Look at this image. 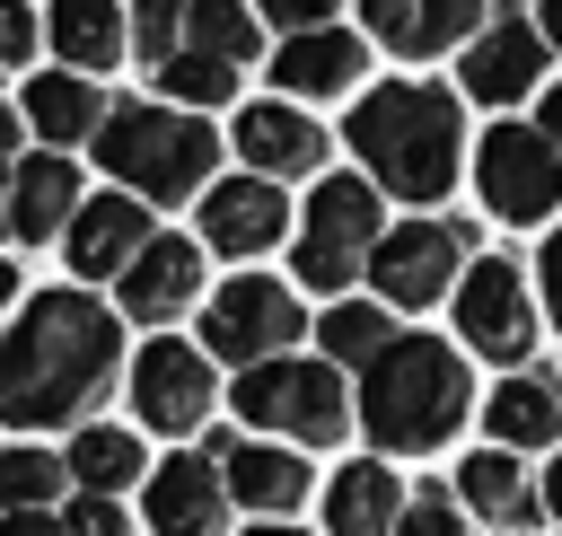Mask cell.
<instances>
[{"label": "cell", "mask_w": 562, "mask_h": 536, "mask_svg": "<svg viewBox=\"0 0 562 536\" xmlns=\"http://www.w3.org/2000/svg\"><path fill=\"white\" fill-rule=\"evenodd\" d=\"M123 369V325L114 308L79 299V290H44L18 308L9 325V351H0V413L18 431H53V422H79L105 404ZM88 431V422H79Z\"/></svg>", "instance_id": "1"}, {"label": "cell", "mask_w": 562, "mask_h": 536, "mask_svg": "<svg viewBox=\"0 0 562 536\" xmlns=\"http://www.w3.org/2000/svg\"><path fill=\"white\" fill-rule=\"evenodd\" d=\"M457 97L430 88V79H386L351 105V149L369 167L378 193H404V202H439L457 185Z\"/></svg>", "instance_id": "2"}, {"label": "cell", "mask_w": 562, "mask_h": 536, "mask_svg": "<svg viewBox=\"0 0 562 536\" xmlns=\"http://www.w3.org/2000/svg\"><path fill=\"white\" fill-rule=\"evenodd\" d=\"M474 413V378H465V351L457 343H430V334H404L378 369H360V431L386 448V457H430L465 431Z\"/></svg>", "instance_id": "3"}, {"label": "cell", "mask_w": 562, "mask_h": 536, "mask_svg": "<svg viewBox=\"0 0 562 536\" xmlns=\"http://www.w3.org/2000/svg\"><path fill=\"white\" fill-rule=\"evenodd\" d=\"M97 158L140 202H184L211 176V123L202 114H176V105H114L105 132H97Z\"/></svg>", "instance_id": "4"}, {"label": "cell", "mask_w": 562, "mask_h": 536, "mask_svg": "<svg viewBox=\"0 0 562 536\" xmlns=\"http://www.w3.org/2000/svg\"><path fill=\"white\" fill-rule=\"evenodd\" d=\"M237 422L246 431H272V439H299V448H325L351 431V387L334 360H263V369H237Z\"/></svg>", "instance_id": "5"}, {"label": "cell", "mask_w": 562, "mask_h": 536, "mask_svg": "<svg viewBox=\"0 0 562 536\" xmlns=\"http://www.w3.org/2000/svg\"><path fill=\"white\" fill-rule=\"evenodd\" d=\"M378 237H386L378 185H360V176L316 185V202H307V220H299V281H307V290H351V272H369Z\"/></svg>", "instance_id": "6"}, {"label": "cell", "mask_w": 562, "mask_h": 536, "mask_svg": "<svg viewBox=\"0 0 562 536\" xmlns=\"http://www.w3.org/2000/svg\"><path fill=\"white\" fill-rule=\"evenodd\" d=\"M474 193H483L492 220L536 228V220H553V202H562V149H553L544 132H527V123H492L483 149H474Z\"/></svg>", "instance_id": "7"}, {"label": "cell", "mask_w": 562, "mask_h": 536, "mask_svg": "<svg viewBox=\"0 0 562 536\" xmlns=\"http://www.w3.org/2000/svg\"><path fill=\"white\" fill-rule=\"evenodd\" d=\"M465 246H474L465 220H404V228L378 237V255H369V290H378L386 308L457 299V281H465Z\"/></svg>", "instance_id": "8"}, {"label": "cell", "mask_w": 562, "mask_h": 536, "mask_svg": "<svg viewBox=\"0 0 562 536\" xmlns=\"http://www.w3.org/2000/svg\"><path fill=\"white\" fill-rule=\"evenodd\" d=\"M299 334H307V316H299L290 281H272V272H237V281L211 299V325H202V343H211L220 360H237V369L290 360Z\"/></svg>", "instance_id": "9"}, {"label": "cell", "mask_w": 562, "mask_h": 536, "mask_svg": "<svg viewBox=\"0 0 562 536\" xmlns=\"http://www.w3.org/2000/svg\"><path fill=\"white\" fill-rule=\"evenodd\" d=\"M457 343L518 369L536 351V299H527V272L501 264V255H474L465 281H457Z\"/></svg>", "instance_id": "10"}, {"label": "cell", "mask_w": 562, "mask_h": 536, "mask_svg": "<svg viewBox=\"0 0 562 536\" xmlns=\"http://www.w3.org/2000/svg\"><path fill=\"white\" fill-rule=\"evenodd\" d=\"M140 518H149V536H228V466L211 448H184V457L149 466Z\"/></svg>", "instance_id": "11"}, {"label": "cell", "mask_w": 562, "mask_h": 536, "mask_svg": "<svg viewBox=\"0 0 562 536\" xmlns=\"http://www.w3.org/2000/svg\"><path fill=\"white\" fill-rule=\"evenodd\" d=\"M132 413L149 431H202V413H211V360L193 343H140V360H132Z\"/></svg>", "instance_id": "12"}, {"label": "cell", "mask_w": 562, "mask_h": 536, "mask_svg": "<svg viewBox=\"0 0 562 536\" xmlns=\"http://www.w3.org/2000/svg\"><path fill=\"white\" fill-rule=\"evenodd\" d=\"M448 483H457V501H465L492 536H527L536 518H553V510H544V483L518 466V448H474V457H457Z\"/></svg>", "instance_id": "13"}, {"label": "cell", "mask_w": 562, "mask_h": 536, "mask_svg": "<svg viewBox=\"0 0 562 536\" xmlns=\"http://www.w3.org/2000/svg\"><path fill=\"white\" fill-rule=\"evenodd\" d=\"M544 26L536 18H492L474 44H465V97H483V105H518L527 88H536V70H544Z\"/></svg>", "instance_id": "14"}, {"label": "cell", "mask_w": 562, "mask_h": 536, "mask_svg": "<svg viewBox=\"0 0 562 536\" xmlns=\"http://www.w3.org/2000/svg\"><path fill=\"white\" fill-rule=\"evenodd\" d=\"M114 299H123L132 325H167V316H184V308L202 299V246H193V237H149L140 264L114 281Z\"/></svg>", "instance_id": "15"}, {"label": "cell", "mask_w": 562, "mask_h": 536, "mask_svg": "<svg viewBox=\"0 0 562 536\" xmlns=\"http://www.w3.org/2000/svg\"><path fill=\"white\" fill-rule=\"evenodd\" d=\"M220 466H228V501L255 510V518H290L316 492V474H307V457L290 439H228Z\"/></svg>", "instance_id": "16"}, {"label": "cell", "mask_w": 562, "mask_h": 536, "mask_svg": "<svg viewBox=\"0 0 562 536\" xmlns=\"http://www.w3.org/2000/svg\"><path fill=\"white\" fill-rule=\"evenodd\" d=\"M149 246V202L140 193H97L79 220H70V272L88 281H123Z\"/></svg>", "instance_id": "17"}, {"label": "cell", "mask_w": 562, "mask_h": 536, "mask_svg": "<svg viewBox=\"0 0 562 536\" xmlns=\"http://www.w3.org/2000/svg\"><path fill=\"white\" fill-rule=\"evenodd\" d=\"M281 228H290V202L272 176H237V185L202 193V237L220 255H263V246H281Z\"/></svg>", "instance_id": "18"}, {"label": "cell", "mask_w": 562, "mask_h": 536, "mask_svg": "<svg viewBox=\"0 0 562 536\" xmlns=\"http://www.w3.org/2000/svg\"><path fill=\"white\" fill-rule=\"evenodd\" d=\"M79 211H88V202H79V167H70L61 149H35V158L9 167V228H18L26 246H44L53 228L70 237Z\"/></svg>", "instance_id": "19"}, {"label": "cell", "mask_w": 562, "mask_h": 536, "mask_svg": "<svg viewBox=\"0 0 562 536\" xmlns=\"http://www.w3.org/2000/svg\"><path fill=\"white\" fill-rule=\"evenodd\" d=\"M413 510V492L395 483L386 457H351L334 483H325V536H395Z\"/></svg>", "instance_id": "20"}, {"label": "cell", "mask_w": 562, "mask_h": 536, "mask_svg": "<svg viewBox=\"0 0 562 536\" xmlns=\"http://www.w3.org/2000/svg\"><path fill=\"white\" fill-rule=\"evenodd\" d=\"M360 18H369V35H378L386 53L430 62V53H448L457 35H474L483 0H360Z\"/></svg>", "instance_id": "21"}, {"label": "cell", "mask_w": 562, "mask_h": 536, "mask_svg": "<svg viewBox=\"0 0 562 536\" xmlns=\"http://www.w3.org/2000/svg\"><path fill=\"white\" fill-rule=\"evenodd\" d=\"M492 422V448H562V378L544 369H509L483 404Z\"/></svg>", "instance_id": "22"}, {"label": "cell", "mask_w": 562, "mask_h": 536, "mask_svg": "<svg viewBox=\"0 0 562 536\" xmlns=\"http://www.w3.org/2000/svg\"><path fill=\"white\" fill-rule=\"evenodd\" d=\"M237 149H246L255 176H307V167H325V132L299 105H281V97L237 114Z\"/></svg>", "instance_id": "23"}, {"label": "cell", "mask_w": 562, "mask_h": 536, "mask_svg": "<svg viewBox=\"0 0 562 536\" xmlns=\"http://www.w3.org/2000/svg\"><path fill=\"white\" fill-rule=\"evenodd\" d=\"M18 114H26V132H44L53 149H70V141H97L114 105L88 88V70H53V79H26Z\"/></svg>", "instance_id": "24"}, {"label": "cell", "mask_w": 562, "mask_h": 536, "mask_svg": "<svg viewBox=\"0 0 562 536\" xmlns=\"http://www.w3.org/2000/svg\"><path fill=\"white\" fill-rule=\"evenodd\" d=\"M360 62H369V44H351L342 26H316V35H290V44L272 53V79H281L290 97H342V88L360 79Z\"/></svg>", "instance_id": "25"}, {"label": "cell", "mask_w": 562, "mask_h": 536, "mask_svg": "<svg viewBox=\"0 0 562 536\" xmlns=\"http://www.w3.org/2000/svg\"><path fill=\"white\" fill-rule=\"evenodd\" d=\"M316 343H325L334 369H378L404 334L386 325V299H334V308L316 316Z\"/></svg>", "instance_id": "26"}, {"label": "cell", "mask_w": 562, "mask_h": 536, "mask_svg": "<svg viewBox=\"0 0 562 536\" xmlns=\"http://www.w3.org/2000/svg\"><path fill=\"white\" fill-rule=\"evenodd\" d=\"M44 35H53V53H61L70 70H105L114 53H132V26H123L105 0H53Z\"/></svg>", "instance_id": "27"}, {"label": "cell", "mask_w": 562, "mask_h": 536, "mask_svg": "<svg viewBox=\"0 0 562 536\" xmlns=\"http://www.w3.org/2000/svg\"><path fill=\"white\" fill-rule=\"evenodd\" d=\"M70 483L79 492H114L123 501V483H140V431H123V422H88V431H70Z\"/></svg>", "instance_id": "28"}, {"label": "cell", "mask_w": 562, "mask_h": 536, "mask_svg": "<svg viewBox=\"0 0 562 536\" xmlns=\"http://www.w3.org/2000/svg\"><path fill=\"white\" fill-rule=\"evenodd\" d=\"M61 483H70V457H53V448H35V439H18V448L0 457V501H9V510H53Z\"/></svg>", "instance_id": "29"}, {"label": "cell", "mask_w": 562, "mask_h": 536, "mask_svg": "<svg viewBox=\"0 0 562 536\" xmlns=\"http://www.w3.org/2000/svg\"><path fill=\"white\" fill-rule=\"evenodd\" d=\"M184 35H193V53L255 62V9H246V0H193V9H184Z\"/></svg>", "instance_id": "30"}, {"label": "cell", "mask_w": 562, "mask_h": 536, "mask_svg": "<svg viewBox=\"0 0 562 536\" xmlns=\"http://www.w3.org/2000/svg\"><path fill=\"white\" fill-rule=\"evenodd\" d=\"M158 88H167V105H228L237 97V62H220V53H176L167 70H158Z\"/></svg>", "instance_id": "31"}, {"label": "cell", "mask_w": 562, "mask_h": 536, "mask_svg": "<svg viewBox=\"0 0 562 536\" xmlns=\"http://www.w3.org/2000/svg\"><path fill=\"white\" fill-rule=\"evenodd\" d=\"M395 536H474V510L457 501V483H422Z\"/></svg>", "instance_id": "32"}, {"label": "cell", "mask_w": 562, "mask_h": 536, "mask_svg": "<svg viewBox=\"0 0 562 536\" xmlns=\"http://www.w3.org/2000/svg\"><path fill=\"white\" fill-rule=\"evenodd\" d=\"M184 9H193V0H140V18H132V53L167 70V62L184 53V44H176V35H184Z\"/></svg>", "instance_id": "33"}, {"label": "cell", "mask_w": 562, "mask_h": 536, "mask_svg": "<svg viewBox=\"0 0 562 536\" xmlns=\"http://www.w3.org/2000/svg\"><path fill=\"white\" fill-rule=\"evenodd\" d=\"M61 518H70V536H132V510H123L114 492H79Z\"/></svg>", "instance_id": "34"}, {"label": "cell", "mask_w": 562, "mask_h": 536, "mask_svg": "<svg viewBox=\"0 0 562 536\" xmlns=\"http://www.w3.org/2000/svg\"><path fill=\"white\" fill-rule=\"evenodd\" d=\"M263 18H272V26H290V35H316V26L334 18V0H263Z\"/></svg>", "instance_id": "35"}, {"label": "cell", "mask_w": 562, "mask_h": 536, "mask_svg": "<svg viewBox=\"0 0 562 536\" xmlns=\"http://www.w3.org/2000/svg\"><path fill=\"white\" fill-rule=\"evenodd\" d=\"M0 53H9V62H26V53H35V9H26V0H9V9H0Z\"/></svg>", "instance_id": "36"}, {"label": "cell", "mask_w": 562, "mask_h": 536, "mask_svg": "<svg viewBox=\"0 0 562 536\" xmlns=\"http://www.w3.org/2000/svg\"><path fill=\"white\" fill-rule=\"evenodd\" d=\"M536 281H544V308H553V325H562V228L536 246Z\"/></svg>", "instance_id": "37"}, {"label": "cell", "mask_w": 562, "mask_h": 536, "mask_svg": "<svg viewBox=\"0 0 562 536\" xmlns=\"http://www.w3.org/2000/svg\"><path fill=\"white\" fill-rule=\"evenodd\" d=\"M0 536H70V518H61V510H9Z\"/></svg>", "instance_id": "38"}, {"label": "cell", "mask_w": 562, "mask_h": 536, "mask_svg": "<svg viewBox=\"0 0 562 536\" xmlns=\"http://www.w3.org/2000/svg\"><path fill=\"white\" fill-rule=\"evenodd\" d=\"M536 132H544V141L562 149V88H544V114H536Z\"/></svg>", "instance_id": "39"}, {"label": "cell", "mask_w": 562, "mask_h": 536, "mask_svg": "<svg viewBox=\"0 0 562 536\" xmlns=\"http://www.w3.org/2000/svg\"><path fill=\"white\" fill-rule=\"evenodd\" d=\"M536 26H544V44L562 53V0H544V9H536Z\"/></svg>", "instance_id": "40"}, {"label": "cell", "mask_w": 562, "mask_h": 536, "mask_svg": "<svg viewBox=\"0 0 562 536\" xmlns=\"http://www.w3.org/2000/svg\"><path fill=\"white\" fill-rule=\"evenodd\" d=\"M544 510L562 518V448H553V466H544Z\"/></svg>", "instance_id": "41"}, {"label": "cell", "mask_w": 562, "mask_h": 536, "mask_svg": "<svg viewBox=\"0 0 562 536\" xmlns=\"http://www.w3.org/2000/svg\"><path fill=\"white\" fill-rule=\"evenodd\" d=\"M237 536H307V527H290V518H255V527H237Z\"/></svg>", "instance_id": "42"}]
</instances>
